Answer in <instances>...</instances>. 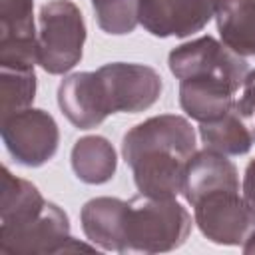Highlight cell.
<instances>
[{
    "label": "cell",
    "instance_id": "1",
    "mask_svg": "<svg viewBox=\"0 0 255 255\" xmlns=\"http://www.w3.org/2000/svg\"><path fill=\"white\" fill-rule=\"evenodd\" d=\"M193 153L195 131L175 114L153 116L133 126L122 141V155L133 171L137 191L151 197H177L183 191Z\"/></svg>",
    "mask_w": 255,
    "mask_h": 255
},
{
    "label": "cell",
    "instance_id": "2",
    "mask_svg": "<svg viewBox=\"0 0 255 255\" xmlns=\"http://www.w3.org/2000/svg\"><path fill=\"white\" fill-rule=\"evenodd\" d=\"M191 231V215L175 197L135 195L128 201L124 253H165L181 247Z\"/></svg>",
    "mask_w": 255,
    "mask_h": 255
},
{
    "label": "cell",
    "instance_id": "3",
    "mask_svg": "<svg viewBox=\"0 0 255 255\" xmlns=\"http://www.w3.org/2000/svg\"><path fill=\"white\" fill-rule=\"evenodd\" d=\"M38 64L48 74H66L80 60L86 42V24L72 0H52L40 8Z\"/></svg>",
    "mask_w": 255,
    "mask_h": 255
},
{
    "label": "cell",
    "instance_id": "4",
    "mask_svg": "<svg viewBox=\"0 0 255 255\" xmlns=\"http://www.w3.org/2000/svg\"><path fill=\"white\" fill-rule=\"evenodd\" d=\"M171 74L181 82L189 78L217 80L239 90L249 74V66L243 56L235 54L223 42L213 36H201L185 42L169 52L167 58Z\"/></svg>",
    "mask_w": 255,
    "mask_h": 255
},
{
    "label": "cell",
    "instance_id": "5",
    "mask_svg": "<svg viewBox=\"0 0 255 255\" xmlns=\"http://www.w3.org/2000/svg\"><path fill=\"white\" fill-rule=\"evenodd\" d=\"M2 141L16 163L40 167L50 161L60 143L56 120L38 108L20 110L2 120Z\"/></svg>",
    "mask_w": 255,
    "mask_h": 255
},
{
    "label": "cell",
    "instance_id": "6",
    "mask_svg": "<svg viewBox=\"0 0 255 255\" xmlns=\"http://www.w3.org/2000/svg\"><path fill=\"white\" fill-rule=\"evenodd\" d=\"M108 114H137L151 108L161 94V76L143 64L114 62L96 70Z\"/></svg>",
    "mask_w": 255,
    "mask_h": 255
},
{
    "label": "cell",
    "instance_id": "7",
    "mask_svg": "<svg viewBox=\"0 0 255 255\" xmlns=\"http://www.w3.org/2000/svg\"><path fill=\"white\" fill-rule=\"evenodd\" d=\"M193 215L203 237L217 245H241L255 229V211L235 189L207 193L193 205Z\"/></svg>",
    "mask_w": 255,
    "mask_h": 255
},
{
    "label": "cell",
    "instance_id": "8",
    "mask_svg": "<svg viewBox=\"0 0 255 255\" xmlns=\"http://www.w3.org/2000/svg\"><path fill=\"white\" fill-rule=\"evenodd\" d=\"M70 239L68 215L50 201L36 217L20 225L0 227V251L6 255L64 253Z\"/></svg>",
    "mask_w": 255,
    "mask_h": 255
},
{
    "label": "cell",
    "instance_id": "9",
    "mask_svg": "<svg viewBox=\"0 0 255 255\" xmlns=\"http://www.w3.org/2000/svg\"><path fill=\"white\" fill-rule=\"evenodd\" d=\"M219 0H137L139 24L157 38H185L207 26Z\"/></svg>",
    "mask_w": 255,
    "mask_h": 255
},
{
    "label": "cell",
    "instance_id": "10",
    "mask_svg": "<svg viewBox=\"0 0 255 255\" xmlns=\"http://www.w3.org/2000/svg\"><path fill=\"white\" fill-rule=\"evenodd\" d=\"M58 106L68 122L80 129H92L110 116L98 72L66 76L58 86Z\"/></svg>",
    "mask_w": 255,
    "mask_h": 255
},
{
    "label": "cell",
    "instance_id": "11",
    "mask_svg": "<svg viewBox=\"0 0 255 255\" xmlns=\"http://www.w3.org/2000/svg\"><path fill=\"white\" fill-rule=\"evenodd\" d=\"M219 189H235L239 191V177L237 167L219 151L215 149H201L195 151L187 163L185 179H183V197L191 207L205 197L207 193Z\"/></svg>",
    "mask_w": 255,
    "mask_h": 255
},
{
    "label": "cell",
    "instance_id": "12",
    "mask_svg": "<svg viewBox=\"0 0 255 255\" xmlns=\"http://www.w3.org/2000/svg\"><path fill=\"white\" fill-rule=\"evenodd\" d=\"M128 201L118 197H94L80 213L84 235L104 251L124 253Z\"/></svg>",
    "mask_w": 255,
    "mask_h": 255
},
{
    "label": "cell",
    "instance_id": "13",
    "mask_svg": "<svg viewBox=\"0 0 255 255\" xmlns=\"http://www.w3.org/2000/svg\"><path fill=\"white\" fill-rule=\"evenodd\" d=\"M235 88L203 78H189L179 82V106L195 122L205 124L221 118L235 106Z\"/></svg>",
    "mask_w": 255,
    "mask_h": 255
},
{
    "label": "cell",
    "instance_id": "14",
    "mask_svg": "<svg viewBox=\"0 0 255 255\" xmlns=\"http://www.w3.org/2000/svg\"><path fill=\"white\" fill-rule=\"evenodd\" d=\"M215 20L227 48L239 56H255V0H219Z\"/></svg>",
    "mask_w": 255,
    "mask_h": 255
},
{
    "label": "cell",
    "instance_id": "15",
    "mask_svg": "<svg viewBox=\"0 0 255 255\" xmlns=\"http://www.w3.org/2000/svg\"><path fill=\"white\" fill-rule=\"evenodd\" d=\"M118 157L114 145L102 135L80 137L72 147V169L78 179L90 185L106 183L114 177Z\"/></svg>",
    "mask_w": 255,
    "mask_h": 255
},
{
    "label": "cell",
    "instance_id": "16",
    "mask_svg": "<svg viewBox=\"0 0 255 255\" xmlns=\"http://www.w3.org/2000/svg\"><path fill=\"white\" fill-rule=\"evenodd\" d=\"M46 199L38 187L22 177L10 173L8 167L2 169V191H0V227L20 225L36 217L44 207Z\"/></svg>",
    "mask_w": 255,
    "mask_h": 255
},
{
    "label": "cell",
    "instance_id": "17",
    "mask_svg": "<svg viewBox=\"0 0 255 255\" xmlns=\"http://www.w3.org/2000/svg\"><path fill=\"white\" fill-rule=\"evenodd\" d=\"M245 118L233 106L227 114L217 120L199 126V137L205 147L215 149L223 155H243L251 149L255 133L245 126Z\"/></svg>",
    "mask_w": 255,
    "mask_h": 255
},
{
    "label": "cell",
    "instance_id": "18",
    "mask_svg": "<svg viewBox=\"0 0 255 255\" xmlns=\"http://www.w3.org/2000/svg\"><path fill=\"white\" fill-rule=\"evenodd\" d=\"M36 96V74L30 66H0V118L30 108Z\"/></svg>",
    "mask_w": 255,
    "mask_h": 255
},
{
    "label": "cell",
    "instance_id": "19",
    "mask_svg": "<svg viewBox=\"0 0 255 255\" xmlns=\"http://www.w3.org/2000/svg\"><path fill=\"white\" fill-rule=\"evenodd\" d=\"M98 26L108 34H129L137 26V0H92Z\"/></svg>",
    "mask_w": 255,
    "mask_h": 255
},
{
    "label": "cell",
    "instance_id": "20",
    "mask_svg": "<svg viewBox=\"0 0 255 255\" xmlns=\"http://www.w3.org/2000/svg\"><path fill=\"white\" fill-rule=\"evenodd\" d=\"M4 38H38L34 0H0V40Z\"/></svg>",
    "mask_w": 255,
    "mask_h": 255
},
{
    "label": "cell",
    "instance_id": "21",
    "mask_svg": "<svg viewBox=\"0 0 255 255\" xmlns=\"http://www.w3.org/2000/svg\"><path fill=\"white\" fill-rule=\"evenodd\" d=\"M235 108L245 120L255 116V70L245 76L243 92H241V98L235 102Z\"/></svg>",
    "mask_w": 255,
    "mask_h": 255
},
{
    "label": "cell",
    "instance_id": "22",
    "mask_svg": "<svg viewBox=\"0 0 255 255\" xmlns=\"http://www.w3.org/2000/svg\"><path fill=\"white\" fill-rule=\"evenodd\" d=\"M243 199L255 211V157L245 167V175H243Z\"/></svg>",
    "mask_w": 255,
    "mask_h": 255
},
{
    "label": "cell",
    "instance_id": "23",
    "mask_svg": "<svg viewBox=\"0 0 255 255\" xmlns=\"http://www.w3.org/2000/svg\"><path fill=\"white\" fill-rule=\"evenodd\" d=\"M243 253L245 255H253L255 253V229L249 233V237L243 241Z\"/></svg>",
    "mask_w": 255,
    "mask_h": 255
},
{
    "label": "cell",
    "instance_id": "24",
    "mask_svg": "<svg viewBox=\"0 0 255 255\" xmlns=\"http://www.w3.org/2000/svg\"><path fill=\"white\" fill-rule=\"evenodd\" d=\"M253 133H255V131H253Z\"/></svg>",
    "mask_w": 255,
    "mask_h": 255
}]
</instances>
